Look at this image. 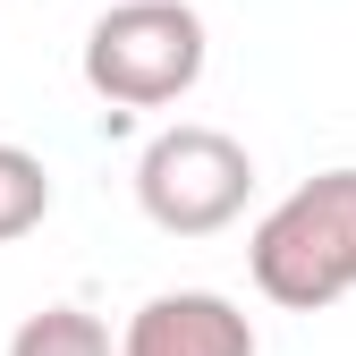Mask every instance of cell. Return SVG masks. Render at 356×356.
I'll return each instance as SVG.
<instances>
[{"mask_svg": "<svg viewBox=\"0 0 356 356\" xmlns=\"http://www.w3.org/2000/svg\"><path fill=\"white\" fill-rule=\"evenodd\" d=\"M246 272L280 314H323L356 289V170L289 187L246 238Z\"/></svg>", "mask_w": 356, "mask_h": 356, "instance_id": "obj_1", "label": "cell"}, {"mask_svg": "<svg viewBox=\"0 0 356 356\" xmlns=\"http://www.w3.org/2000/svg\"><path fill=\"white\" fill-rule=\"evenodd\" d=\"M212 34L187 0H111V9L85 26V85L111 111H170L204 85Z\"/></svg>", "mask_w": 356, "mask_h": 356, "instance_id": "obj_2", "label": "cell"}, {"mask_svg": "<svg viewBox=\"0 0 356 356\" xmlns=\"http://www.w3.org/2000/svg\"><path fill=\"white\" fill-rule=\"evenodd\" d=\"M254 195V153L229 136V127L178 119L136 153V204L161 238H212L229 229Z\"/></svg>", "mask_w": 356, "mask_h": 356, "instance_id": "obj_3", "label": "cell"}, {"mask_svg": "<svg viewBox=\"0 0 356 356\" xmlns=\"http://www.w3.org/2000/svg\"><path fill=\"white\" fill-rule=\"evenodd\" d=\"M119 356H254V323L220 289H161L127 314Z\"/></svg>", "mask_w": 356, "mask_h": 356, "instance_id": "obj_4", "label": "cell"}, {"mask_svg": "<svg viewBox=\"0 0 356 356\" xmlns=\"http://www.w3.org/2000/svg\"><path fill=\"white\" fill-rule=\"evenodd\" d=\"M9 356H119L102 314H85V305H42L9 331Z\"/></svg>", "mask_w": 356, "mask_h": 356, "instance_id": "obj_5", "label": "cell"}, {"mask_svg": "<svg viewBox=\"0 0 356 356\" xmlns=\"http://www.w3.org/2000/svg\"><path fill=\"white\" fill-rule=\"evenodd\" d=\"M42 212H51V170H42V153L0 145V246L34 238V229H42Z\"/></svg>", "mask_w": 356, "mask_h": 356, "instance_id": "obj_6", "label": "cell"}]
</instances>
